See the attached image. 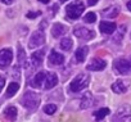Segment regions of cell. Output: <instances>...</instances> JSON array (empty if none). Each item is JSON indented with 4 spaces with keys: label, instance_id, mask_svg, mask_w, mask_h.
I'll list each match as a JSON object with an SVG mask.
<instances>
[{
    "label": "cell",
    "instance_id": "obj_2",
    "mask_svg": "<svg viewBox=\"0 0 131 122\" xmlns=\"http://www.w3.org/2000/svg\"><path fill=\"white\" fill-rule=\"evenodd\" d=\"M84 10H85V5H84L82 2H80V0L72 2L71 4L67 5V8H66L67 17L71 18V19H77V18H80Z\"/></svg>",
    "mask_w": 131,
    "mask_h": 122
},
{
    "label": "cell",
    "instance_id": "obj_9",
    "mask_svg": "<svg viewBox=\"0 0 131 122\" xmlns=\"http://www.w3.org/2000/svg\"><path fill=\"white\" fill-rule=\"evenodd\" d=\"M107 67V62L100 58H94L91 59V62L86 66V70L88 71H102Z\"/></svg>",
    "mask_w": 131,
    "mask_h": 122
},
{
    "label": "cell",
    "instance_id": "obj_24",
    "mask_svg": "<svg viewBox=\"0 0 131 122\" xmlns=\"http://www.w3.org/2000/svg\"><path fill=\"white\" fill-rule=\"evenodd\" d=\"M84 21H85L86 23H94V22L96 21V14H95L94 12H89L88 14H85Z\"/></svg>",
    "mask_w": 131,
    "mask_h": 122
},
{
    "label": "cell",
    "instance_id": "obj_8",
    "mask_svg": "<svg viewBox=\"0 0 131 122\" xmlns=\"http://www.w3.org/2000/svg\"><path fill=\"white\" fill-rule=\"evenodd\" d=\"M113 67H114V70L117 71V73H119V75H126V73H128L130 70H131V63L128 62V60H126V59L119 58V59H117L116 62L113 63Z\"/></svg>",
    "mask_w": 131,
    "mask_h": 122
},
{
    "label": "cell",
    "instance_id": "obj_32",
    "mask_svg": "<svg viewBox=\"0 0 131 122\" xmlns=\"http://www.w3.org/2000/svg\"><path fill=\"white\" fill-rule=\"evenodd\" d=\"M66 2H68V0H60V3H66Z\"/></svg>",
    "mask_w": 131,
    "mask_h": 122
},
{
    "label": "cell",
    "instance_id": "obj_6",
    "mask_svg": "<svg viewBox=\"0 0 131 122\" xmlns=\"http://www.w3.org/2000/svg\"><path fill=\"white\" fill-rule=\"evenodd\" d=\"M73 35H75L76 37H79V39H82V40H91V39H94V36H95L94 31H91V30H89V28H86V27H84V26H77V27H75Z\"/></svg>",
    "mask_w": 131,
    "mask_h": 122
},
{
    "label": "cell",
    "instance_id": "obj_18",
    "mask_svg": "<svg viewBox=\"0 0 131 122\" xmlns=\"http://www.w3.org/2000/svg\"><path fill=\"white\" fill-rule=\"evenodd\" d=\"M17 113H18V110H17V108L13 107V105L8 107V108L4 110V114H5V117H7L9 121H16V118H17Z\"/></svg>",
    "mask_w": 131,
    "mask_h": 122
},
{
    "label": "cell",
    "instance_id": "obj_3",
    "mask_svg": "<svg viewBox=\"0 0 131 122\" xmlns=\"http://www.w3.org/2000/svg\"><path fill=\"white\" fill-rule=\"evenodd\" d=\"M40 104V95L37 93H34V91H28L23 95L22 98V105L28 109V110H34L39 107Z\"/></svg>",
    "mask_w": 131,
    "mask_h": 122
},
{
    "label": "cell",
    "instance_id": "obj_26",
    "mask_svg": "<svg viewBox=\"0 0 131 122\" xmlns=\"http://www.w3.org/2000/svg\"><path fill=\"white\" fill-rule=\"evenodd\" d=\"M41 14V12H28L27 14H26V17L27 18H36V17H39Z\"/></svg>",
    "mask_w": 131,
    "mask_h": 122
},
{
    "label": "cell",
    "instance_id": "obj_15",
    "mask_svg": "<svg viewBox=\"0 0 131 122\" xmlns=\"http://www.w3.org/2000/svg\"><path fill=\"white\" fill-rule=\"evenodd\" d=\"M66 32H67V27L62 23H54L53 27H51V35L54 37H60Z\"/></svg>",
    "mask_w": 131,
    "mask_h": 122
},
{
    "label": "cell",
    "instance_id": "obj_20",
    "mask_svg": "<svg viewBox=\"0 0 131 122\" xmlns=\"http://www.w3.org/2000/svg\"><path fill=\"white\" fill-rule=\"evenodd\" d=\"M72 40L71 39H68V37H66V39H62V41H60V44H59V46L62 48V50H64V51H68V50H71L72 49Z\"/></svg>",
    "mask_w": 131,
    "mask_h": 122
},
{
    "label": "cell",
    "instance_id": "obj_27",
    "mask_svg": "<svg viewBox=\"0 0 131 122\" xmlns=\"http://www.w3.org/2000/svg\"><path fill=\"white\" fill-rule=\"evenodd\" d=\"M4 85H5V79L3 77V76H0V91L3 90V87H4Z\"/></svg>",
    "mask_w": 131,
    "mask_h": 122
},
{
    "label": "cell",
    "instance_id": "obj_30",
    "mask_svg": "<svg viewBox=\"0 0 131 122\" xmlns=\"http://www.w3.org/2000/svg\"><path fill=\"white\" fill-rule=\"evenodd\" d=\"M40 3H42V4H49V0H39Z\"/></svg>",
    "mask_w": 131,
    "mask_h": 122
},
{
    "label": "cell",
    "instance_id": "obj_21",
    "mask_svg": "<svg viewBox=\"0 0 131 122\" xmlns=\"http://www.w3.org/2000/svg\"><path fill=\"white\" fill-rule=\"evenodd\" d=\"M26 53H25V49L19 45L18 46V66H25L26 64Z\"/></svg>",
    "mask_w": 131,
    "mask_h": 122
},
{
    "label": "cell",
    "instance_id": "obj_29",
    "mask_svg": "<svg viewBox=\"0 0 131 122\" xmlns=\"http://www.w3.org/2000/svg\"><path fill=\"white\" fill-rule=\"evenodd\" d=\"M98 2H99V0H88V4L89 5H95Z\"/></svg>",
    "mask_w": 131,
    "mask_h": 122
},
{
    "label": "cell",
    "instance_id": "obj_5",
    "mask_svg": "<svg viewBox=\"0 0 131 122\" xmlns=\"http://www.w3.org/2000/svg\"><path fill=\"white\" fill-rule=\"evenodd\" d=\"M44 55H45V50H44V49L37 50V51H34V53L31 54L30 62H26L25 66H27V67L31 66V68H36V67H39V66L41 64V62H42V59H44Z\"/></svg>",
    "mask_w": 131,
    "mask_h": 122
},
{
    "label": "cell",
    "instance_id": "obj_19",
    "mask_svg": "<svg viewBox=\"0 0 131 122\" xmlns=\"http://www.w3.org/2000/svg\"><path fill=\"white\" fill-rule=\"evenodd\" d=\"M19 89V84L18 82H10V85L8 86V90H7V98H12L16 95V93L18 91Z\"/></svg>",
    "mask_w": 131,
    "mask_h": 122
},
{
    "label": "cell",
    "instance_id": "obj_16",
    "mask_svg": "<svg viewBox=\"0 0 131 122\" xmlns=\"http://www.w3.org/2000/svg\"><path fill=\"white\" fill-rule=\"evenodd\" d=\"M89 53V48L88 46H81L76 50L75 53V59H76V62L80 63V62H84V60L86 59V55Z\"/></svg>",
    "mask_w": 131,
    "mask_h": 122
},
{
    "label": "cell",
    "instance_id": "obj_25",
    "mask_svg": "<svg viewBox=\"0 0 131 122\" xmlns=\"http://www.w3.org/2000/svg\"><path fill=\"white\" fill-rule=\"evenodd\" d=\"M111 10H112V12H104V14H105L108 18H113V17H116V16L119 13V8H118V7H113Z\"/></svg>",
    "mask_w": 131,
    "mask_h": 122
},
{
    "label": "cell",
    "instance_id": "obj_10",
    "mask_svg": "<svg viewBox=\"0 0 131 122\" xmlns=\"http://www.w3.org/2000/svg\"><path fill=\"white\" fill-rule=\"evenodd\" d=\"M58 84V76L55 72H46L45 75V80H44V87L46 90H50L53 87H55Z\"/></svg>",
    "mask_w": 131,
    "mask_h": 122
},
{
    "label": "cell",
    "instance_id": "obj_1",
    "mask_svg": "<svg viewBox=\"0 0 131 122\" xmlns=\"http://www.w3.org/2000/svg\"><path fill=\"white\" fill-rule=\"evenodd\" d=\"M89 82H90V77L88 73H79L71 82L70 85V89L72 93H80L84 89H86L89 86Z\"/></svg>",
    "mask_w": 131,
    "mask_h": 122
},
{
    "label": "cell",
    "instance_id": "obj_23",
    "mask_svg": "<svg viewBox=\"0 0 131 122\" xmlns=\"http://www.w3.org/2000/svg\"><path fill=\"white\" fill-rule=\"evenodd\" d=\"M57 105L55 104H46V105H44V113H46V114H49V116H51V114H54L55 112H57Z\"/></svg>",
    "mask_w": 131,
    "mask_h": 122
},
{
    "label": "cell",
    "instance_id": "obj_13",
    "mask_svg": "<svg viewBox=\"0 0 131 122\" xmlns=\"http://www.w3.org/2000/svg\"><path fill=\"white\" fill-rule=\"evenodd\" d=\"M45 75H46V71H40L36 73V76L31 80V86L35 87V89H39L41 87V85L44 84V80H45Z\"/></svg>",
    "mask_w": 131,
    "mask_h": 122
},
{
    "label": "cell",
    "instance_id": "obj_11",
    "mask_svg": "<svg viewBox=\"0 0 131 122\" xmlns=\"http://www.w3.org/2000/svg\"><path fill=\"white\" fill-rule=\"evenodd\" d=\"M63 62H64V57L60 53L51 50V53L49 54V63L53 66H60V64H63Z\"/></svg>",
    "mask_w": 131,
    "mask_h": 122
},
{
    "label": "cell",
    "instance_id": "obj_7",
    "mask_svg": "<svg viewBox=\"0 0 131 122\" xmlns=\"http://www.w3.org/2000/svg\"><path fill=\"white\" fill-rule=\"evenodd\" d=\"M13 59V51L12 49H2L0 50V68H7Z\"/></svg>",
    "mask_w": 131,
    "mask_h": 122
},
{
    "label": "cell",
    "instance_id": "obj_31",
    "mask_svg": "<svg viewBox=\"0 0 131 122\" xmlns=\"http://www.w3.org/2000/svg\"><path fill=\"white\" fill-rule=\"evenodd\" d=\"M127 9L131 10V0H128V3H127Z\"/></svg>",
    "mask_w": 131,
    "mask_h": 122
},
{
    "label": "cell",
    "instance_id": "obj_14",
    "mask_svg": "<svg viewBox=\"0 0 131 122\" xmlns=\"http://www.w3.org/2000/svg\"><path fill=\"white\" fill-rule=\"evenodd\" d=\"M94 104V96L90 94V93H85L81 98V104H80V108L81 109H88L90 108L91 105Z\"/></svg>",
    "mask_w": 131,
    "mask_h": 122
},
{
    "label": "cell",
    "instance_id": "obj_12",
    "mask_svg": "<svg viewBox=\"0 0 131 122\" xmlns=\"http://www.w3.org/2000/svg\"><path fill=\"white\" fill-rule=\"evenodd\" d=\"M99 28H100V31H102L103 34H105V35H111V34H114V31H116L117 26H116V23H114V22L103 21V22L99 25Z\"/></svg>",
    "mask_w": 131,
    "mask_h": 122
},
{
    "label": "cell",
    "instance_id": "obj_22",
    "mask_svg": "<svg viewBox=\"0 0 131 122\" xmlns=\"http://www.w3.org/2000/svg\"><path fill=\"white\" fill-rule=\"evenodd\" d=\"M108 114H109V109H108V108H102V109L96 110L94 116H95V118H96V119H99V121H100V119H103L104 117H107Z\"/></svg>",
    "mask_w": 131,
    "mask_h": 122
},
{
    "label": "cell",
    "instance_id": "obj_4",
    "mask_svg": "<svg viewBox=\"0 0 131 122\" xmlns=\"http://www.w3.org/2000/svg\"><path fill=\"white\" fill-rule=\"evenodd\" d=\"M44 42H45V34H44V31H35L31 35V37H30L28 48L30 49H35V48L41 46Z\"/></svg>",
    "mask_w": 131,
    "mask_h": 122
},
{
    "label": "cell",
    "instance_id": "obj_28",
    "mask_svg": "<svg viewBox=\"0 0 131 122\" xmlns=\"http://www.w3.org/2000/svg\"><path fill=\"white\" fill-rule=\"evenodd\" d=\"M16 2V0H0V3H3V4H7V5H10Z\"/></svg>",
    "mask_w": 131,
    "mask_h": 122
},
{
    "label": "cell",
    "instance_id": "obj_17",
    "mask_svg": "<svg viewBox=\"0 0 131 122\" xmlns=\"http://www.w3.org/2000/svg\"><path fill=\"white\" fill-rule=\"evenodd\" d=\"M112 90L116 93V94H123V93H126V90H127V86L125 85V82L123 81H121V80H117L113 85H112Z\"/></svg>",
    "mask_w": 131,
    "mask_h": 122
}]
</instances>
